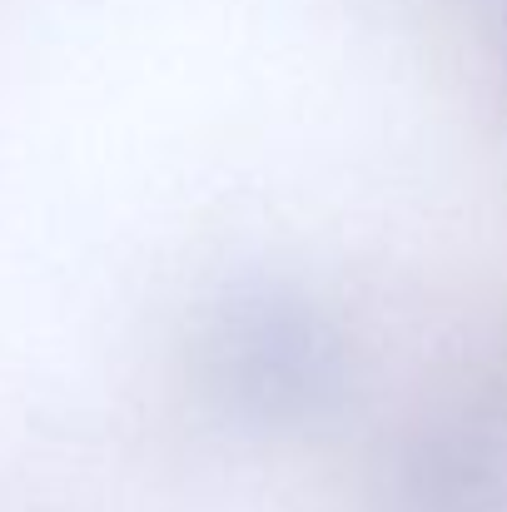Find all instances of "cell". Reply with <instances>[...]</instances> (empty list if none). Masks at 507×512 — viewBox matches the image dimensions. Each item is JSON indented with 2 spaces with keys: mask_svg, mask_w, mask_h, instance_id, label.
Here are the masks:
<instances>
[{
  "mask_svg": "<svg viewBox=\"0 0 507 512\" xmlns=\"http://www.w3.org/2000/svg\"><path fill=\"white\" fill-rule=\"evenodd\" d=\"M204 373L224 408L254 428H314L348 393V339L294 289H239L204 334Z\"/></svg>",
  "mask_w": 507,
  "mask_h": 512,
  "instance_id": "1",
  "label": "cell"
},
{
  "mask_svg": "<svg viewBox=\"0 0 507 512\" xmlns=\"http://www.w3.org/2000/svg\"><path fill=\"white\" fill-rule=\"evenodd\" d=\"M403 512H507V433L488 423H438L398 463Z\"/></svg>",
  "mask_w": 507,
  "mask_h": 512,
  "instance_id": "2",
  "label": "cell"
}]
</instances>
